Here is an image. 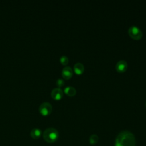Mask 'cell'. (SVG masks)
Returning a JSON list of instances; mask_svg holds the SVG:
<instances>
[{
  "label": "cell",
  "instance_id": "cell-8",
  "mask_svg": "<svg viewBox=\"0 0 146 146\" xmlns=\"http://www.w3.org/2000/svg\"><path fill=\"white\" fill-rule=\"evenodd\" d=\"M84 70V66L81 63H76L74 66V71L77 75L82 74Z\"/></svg>",
  "mask_w": 146,
  "mask_h": 146
},
{
  "label": "cell",
  "instance_id": "cell-10",
  "mask_svg": "<svg viewBox=\"0 0 146 146\" xmlns=\"http://www.w3.org/2000/svg\"><path fill=\"white\" fill-rule=\"evenodd\" d=\"M64 92L69 96H74L76 93V89L72 86H67L64 88Z\"/></svg>",
  "mask_w": 146,
  "mask_h": 146
},
{
  "label": "cell",
  "instance_id": "cell-12",
  "mask_svg": "<svg viewBox=\"0 0 146 146\" xmlns=\"http://www.w3.org/2000/svg\"><path fill=\"white\" fill-rule=\"evenodd\" d=\"M68 58L66 56H62L60 58V62L63 65H66L68 63Z\"/></svg>",
  "mask_w": 146,
  "mask_h": 146
},
{
  "label": "cell",
  "instance_id": "cell-9",
  "mask_svg": "<svg viewBox=\"0 0 146 146\" xmlns=\"http://www.w3.org/2000/svg\"><path fill=\"white\" fill-rule=\"evenodd\" d=\"M42 135V131L39 128H33L30 132V136L34 139H39Z\"/></svg>",
  "mask_w": 146,
  "mask_h": 146
},
{
  "label": "cell",
  "instance_id": "cell-3",
  "mask_svg": "<svg viewBox=\"0 0 146 146\" xmlns=\"http://www.w3.org/2000/svg\"><path fill=\"white\" fill-rule=\"evenodd\" d=\"M128 34L132 39L138 40L143 36V33L141 30L137 26H132L128 29Z\"/></svg>",
  "mask_w": 146,
  "mask_h": 146
},
{
  "label": "cell",
  "instance_id": "cell-6",
  "mask_svg": "<svg viewBox=\"0 0 146 146\" xmlns=\"http://www.w3.org/2000/svg\"><path fill=\"white\" fill-rule=\"evenodd\" d=\"M51 97L55 100H60L63 96V92L60 88H54L51 92Z\"/></svg>",
  "mask_w": 146,
  "mask_h": 146
},
{
  "label": "cell",
  "instance_id": "cell-13",
  "mask_svg": "<svg viewBox=\"0 0 146 146\" xmlns=\"http://www.w3.org/2000/svg\"><path fill=\"white\" fill-rule=\"evenodd\" d=\"M64 80L62 79H58L56 80V85L59 87H63L64 86Z\"/></svg>",
  "mask_w": 146,
  "mask_h": 146
},
{
  "label": "cell",
  "instance_id": "cell-5",
  "mask_svg": "<svg viewBox=\"0 0 146 146\" xmlns=\"http://www.w3.org/2000/svg\"><path fill=\"white\" fill-rule=\"evenodd\" d=\"M116 70L118 72L123 73L125 72L128 67L127 63L125 60H119L116 64Z\"/></svg>",
  "mask_w": 146,
  "mask_h": 146
},
{
  "label": "cell",
  "instance_id": "cell-7",
  "mask_svg": "<svg viewBox=\"0 0 146 146\" xmlns=\"http://www.w3.org/2000/svg\"><path fill=\"white\" fill-rule=\"evenodd\" d=\"M73 75V71L72 68L69 66L64 67L62 71V75L65 79H70Z\"/></svg>",
  "mask_w": 146,
  "mask_h": 146
},
{
  "label": "cell",
  "instance_id": "cell-11",
  "mask_svg": "<svg viewBox=\"0 0 146 146\" xmlns=\"http://www.w3.org/2000/svg\"><path fill=\"white\" fill-rule=\"evenodd\" d=\"M98 141H99V137L96 134H92L89 137V142L91 145H95L97 144Z\"/></svg>",
  "mask_w": 146,
  "mask_h": 146
},
{
  "label": "cell",
  "instance_id": "cell-4",
  "mask_svg": "<svg viewBox=\"0 0 146 146\" xmlns=\"http://www.w3.org/2000/svg\"><path fill=\"white\" fill-rule=\"evenodd\" d=\"M52 110V107L51 104L48 102L42 103L39 108L40 113L43 116H47L50 115Z\"/></svg>",
  "mask_w": 146,
  "mask_h": 146
},
{
  "label": "cell",
  "instance_id": "cell-14",
  "mask_svg": "<svg viewBox=\"0 0 146 146\" xmlns=\"http://www.w3.org/2000/svg\"><path fill=\"white\" fill-rule=\"evenodd\" d=\"M145 106H146V103H145Z\"/></svg>",
  "mask_w": 146,
  "mask_h": 146
},
{
  "label": "cell",
  "instance_id": "cell-1",
  "mask_svg": "<svg viewBox=\"0 0 146 146\" xmlns=\"http://www.w3.org/2000/svg\"><path fill=\"white\" fill-rule=\"evenodd\" d=\"M136 139L134 135L128 131L120 132L115 139V146H135Z\"/></svg>",
  "mask_w": 146,
  "mask_h": 146
},
{
  "label": "cell",
  "instance_id": "cell-2",
  "mask_svg": "<svg viewBox=\"0 0 146 146\" xmlns=\"http://www.w3.org/2000/svg\"><path fill=\"white\" fill-rule=\"evenodd\" d=\"M43 137L44 140L49 143L55 142L59 137L58 131L54 128H47L43 132Z\"/></svg>",
  "mask_w": 146,
  "mask_h": 146
}]
</instances>
